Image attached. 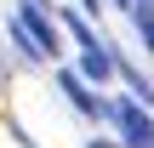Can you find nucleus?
<instances>
[{
    "label": "nucleus",
    "mask_w": 154,
    "mask_h": 148,
    "mask_svg": "<svg viewBox=\"0 0 154 148\" xmlns=\"http://www.w3.org/2000/svg\"><path fill=\"white\" fill-rule=\"evenodd\" d=\"M11 34H17V40H23L34 57H51V51H57V23L40 11V0H23V6H17V17H11Z\"/></svg>",
    "instance_id": "1"
},
{
    "label": "nucleus",
    "mask_w": 154,
    "mask_h": 148,
    "mask_svg": "<svg viewBox=\"0 0 154 148\" xmlns=\"http://www.w3.org/2000/svg\"><path fill=\"white\" fill-rule=\"evenodd\" d=\"M69 29H74V40H80V57H86V74L91 80H109V68H114V57H109V46L80 23V17H69Z\"/></svg>",
    "instance_id": "2"
},
{
    "label": "nucleus",
    "mask_w": 154,
    "mask_h": 148,
    "mask_svg": "<svg viewBox=\"0 0 154 148\" xmlns=\"http://www.w3.org/2000/svg\"><path fill=\"white\" fill-rule=\"evenodd\" d=\"M114 114H120V131H126V143H131V148H154V120L137 108V103H120Z\"/></svg>",
    "instance_id": "3"
},
{
    "label": "nucleus",
    "mask_w": 154,
    "mask_h": 148,
    "mask_svg": "<svg viewBox=\"0 0 154 148\" xmlns=\"http://www.w3.org/2000/svg\"><path fill=\"white\" fill-rule=\"evenodd\" d=\"M63 91L74 97V108H80V114H97V97H91V91H86V86H80L74 74H63Z\"/></svg>",
    "instance_id": "4"
},
{
    "label": "nucleus",
    "mask_w": 154,
    "mask_h": 148,
    "mask_svg": "<svg viewBox=\"0 0 154 148\" xmlns=\"http://www.w3.org/2000/svg\"><path fill=\"white\" fill-rule=\"evenodd\" d=\"M80 6H86V11H97V0H80Z\"/></svg>",
    "instance_id": "5"
},
{
    "label": "nucleus",
    "mask_w": 154,
    "mask_h": 148,
    "mask_svg": "<svg viewBox=\"0 0 154 148\" xmlns=\"http://www.w3.org/2000/svg\"><path fill=\"white\" fill-rule=\"evenodd\" d=\"M91 148H114V143H91Z\"/></svg>",
    "instance_id": "6"
}]
</instances>
